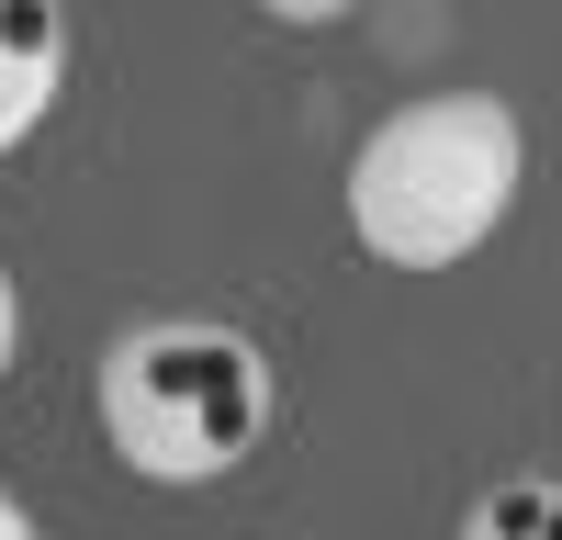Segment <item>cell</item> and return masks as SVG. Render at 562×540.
Here are the masks:
<instances>
[{"label": "cell", "instance_id": "cell-1", "mask_svg": "<svg viewBox=\"0 0 562 540\" xmlns=\"http://www.w3.org/2000/svg\"><path fill=\"white\" fill-rule=\"evenodd\" d=\"M529 180V135L495 90H428L394 102L349 158V237L383 270H450L473 259Z\"/></svg>", "mask_w": 562, "mask_h": 540}, {"label": "cell", "instance_id": "cell-2", "mask_svg": "<svg viewBox=\"0 0 562 540\" xmlns=\"http://www.w3.org/2000/svg\"><path fill=\"white\" fill-rule=\"evenodd\" d=\"M102 439L147 484H225L270 439V349L214 315H158L102 349Z\"/></svg>", "mask_w": 562, "mask_h": 540}, {"label": "cell", "instance_id": "cell-3", "mask_svg": "<svg viewBox=\"0 0 562 540\" xmlns=\"http://www.w3.org/2000/svg\"><path fill=\"white\" fill-rule=\"evenodd\" d=\"M68 90V12L57 0H0V158L57 113Z\"/></svg>", "mask_w": 562, "mask_h": 540}, {"label": "cell", "instance_id": "cell-4", "mask_svg": "<svg viewBox=\"0 0 562 540\" xmlns=\"http://www.w3.org/2000/svg\"><path fill=\"white\" fill-rule=\"evenodd\" d=\"M461 540H562V484L551 473H506L461 507Z\"/></svg>", "mask_w": 562, "mask_h": 540}, {"label": "cell", "instance_id": "cell-5", "mask_svg": "<svg viewBox=\"0 0 562 540\" xmlns=\"http://www.w3.org/2000/svg\"><path fill=\"white\" fill-rule=\"evenodd\" d=\"M12 360H23V282L0 270V372H12Z\"/></svg>", "mask_w": 562, "mask_h": 540}, {"label": "cell", "instance_id": "cell-6", "mask_svg": "<svg viewBox=\"0 0 562 540\" xmlns=\"http://www.w3.org/2000/svg\"><path fill=\"white\" fill-rule=\"evenodd\" d=\"M0 540H34V518H23V495H0Z\"/></svg>", "mask_w": 562, "mask_h": 540}]
</instances>
